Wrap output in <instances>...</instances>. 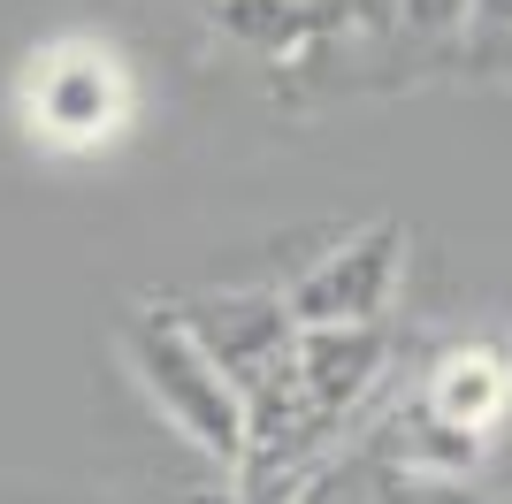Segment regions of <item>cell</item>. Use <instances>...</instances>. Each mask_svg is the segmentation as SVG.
I'll return each mask as SVG.
<instances>
[{"instance_id": "6da1fadb", "label": "cell", "mask_w": 512, "mask_h": 504, "mask_svg": "<svg viewBox=\"0 0 512 504\" xmlns=\"http://www.w3.org/2000/svg\"><path fill=\"white\" fill-rule=\"evenodd\" d=\"M115 344H123V367H130V382L146 390V405L169 420L192 451H207L214 466L245 459V398H237V382L214 367L207 344L184 329L176 306H138Z\"/></svg>"}, {"instance_id": "7a4b0ae2", "label": "cell", "mask_w": 512, "mask_h": 504, "mask_svg": "<svg viewBox=\"0 0 512 504\" xmlns=\"http://www.w3.org/2000/svg\"><path fill=\"white\" fill-rule=\"evenodd\" d=\"M398 275H406V230L398 222H367L360 237H344L314 260V268L283 291L299 329L321 321H383L390 298H398Z\"/></svg>"}, {"instance_id": "3957f363", "label": "cell", "mask_w": 512, "mask_h": 504, "mask_svg": "<svg viewBox=\"0 0 512 504\" xmlns=\"http://www.w3.org/2000/svg\"><path fill=\"white\" fill-rule=\"evenodd\" d=\"M383 367H390L383 321H321V329H299V390H306V413L321 428L360 413L367 390L383 382Z\"/></svg>"}, {"instance_id": "277c9868", "label": "cell", "mask_w": 512, "mask_h": 504, "mask_svg": "<svg viewBox=\"0 0 512 504\" xmlns=\"http://www.w3.org/2000/svg\"><path fill=\"white\" fill-rule=\"evenodd\" d=\"M505 413H512V367L490 352V344H459L421 390V420L444 428L459 451H474V436L497 428Z\"/></svg>"}, {"instance_id": "5b68a950", "label": "cell", "mask_w": 512, "mask_h": 504, "mask_svg": "<svg viewBox=\"0 0 512 504\" xmlns=\"http://www.w3.org/2000/svg\"><path fill=\"white\" fill-rule=\"evenodd\" d=\"M214 31H230L245 54H306V46L352 31V0H214Z\"/></svg>"}, {"instance_id": "8992f818", "label": "cell", "mask_w": 512, "mask_h": 504, "mask_svg": "<svg viewBox=\"0 0 512 504\" xmlns=\"http://www.w3.org/2000/svg\"><path fill=\"white\" fill-rule=\"evenodd\" d=\"M467 39H512V0H467Z\"/></svg>"}, {"instance_id": "52a82bcc", "label": "cell", "mask_w": 512, "mask_h": 504, "mask_svg": "<svg viewBox=\"0 0 512 504\" xmlns=\"http://www.w3.org/2000/svg\"><path fill=\"white\" fill-rule=\"evenodd\" d=\"M398 16H406V0H352V23H360V31H398Z\"/></svg>"}]
</instances>
